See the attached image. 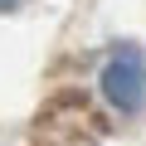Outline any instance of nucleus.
I'll return each mask as SVG.
<instances>
[{
    "label": "nucleus",
    "mask_w": 146,
    "mask_h": 146,
    "mask_svg": "<svg viewBox=\"0 0 146 146\" xmlns=\"http://www.w3.org/2000/svg\"><path fill=\"white\" fill-rule=\"evenodd\" d=\"M98 83H102V98L117 112H141V102H146V54L136 44H112Z\"/></svg>",
    "instance_id": "nucleus-1"
},
{
    "label": "nucleus",
    "mask_w": 146,
    "mask_h": 146,
    "mask_svg": "<svg viewBox=\"0 0 146 146\" xmlns=\"http://www.w3.org/2000/svg\"><path fill=\"white\" fill-rule=\"evenodd\" d=\"M15 5H20V0H0V15H5V10H15Z\"/></svg>",
    "instance_id": "nucleus-2"
}]
</instances>
